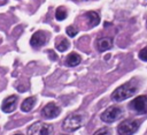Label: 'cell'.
<instances>
[{
  "instance_id": "obj_18",
  "label": "cell",
  "mask_w": 147,
  "mask_h": 135,
  "mask_svg": "<svg viewBox=\"0 0 147 135\" xmlns=\"http://www.w3.org/2000/svg\"><path fill=\"white\" fill-rule=\"evenodd\" d=\"M139 58L142 60V61H147V47H144L140 50L139 52Z\"/></svg>"
},
{
  "instance_id": "obj_20",
  "label": "cell",
  "mask_w": 147,
  "mask_h": 135,
  "mask_svg": "<svg viewBox=\"0 0 147 135\" xmlns=\"http://www.w3.org/2000/svg\"><path fill=\"white\" fill-rule=\"evenodd\" d=\"M77 1H86V0H77Z\"/></svg>"
},
{
  "instance_id": "obj_21",
  "label": "cell",
  "mask_w": 147,
  "mask_h": 135,
  "mask_svg": "<svg viewBox=\"0 0 147 135\" xmlns=\"http://www.w3.org/2000/svg\"><path fill=\"white\" fill-rule=\"evenodd\" d=\"M63 135H65V134H63Z\"/></svg>"
},
{
  "instance_id": "obj_8",
  "label": "cell",
  "mask_w": 147,
  "mask_h": 135,
  "mask_svg": "<svg viewBox=\"0 0 147 135\" xmlns=\"http://www.w3.org/2000/svg\"><path fill=\"white\" fill-rule=\"evenodd\" d=\"M47 40H48V37H47L46 32L39 30V31H37L32 35V37L30 39V44L33 47H39V46L45 45L47 43Z\"/></svg>"
},
{
  "instance_id": "obj_19",
  "label": "cell",
  "mask_w": 147,
  "mask_h": 135,
  "mask_svg": "<svg viewBox=\"0 0 147 135\" xmlns=\"http://www.w3.org/2000/svg\"><path fill=\"white\" fill-rule=\"evenodd\" d=\"M14 135H23V134H21V133H16V134H14Z\"/></svg>"
},
{
  "instance_id": "obj_14",
  "label": "cell",
  "mask_w": 147,
  "mask_h": 135,
  "mask_svg": "<svg viewBox=\"0 0 147 135\" xmlns=\"http://www.w3.org/2000/svg\"><path fill=\"white\" fill-rule=\"evenodd\" d=\"M69 45H70V44H69L68 39L62 38L60 42L56 43V50L60 51V52H64V51H67V50L69 48Z\"/></svg>"
},
{
  "instance_id": "obj_11",
  "label": "cell",
  "mask_w": 147,
  "mask_h": 135,
  "mask_svg": "<svg viewBox=\"0 0 147 135\" xmlns=\"http://www.w3.org/2000/svg\"><path fill=\"white\" fill-rule=\"evenodd\" d=\"M80 61H82V58H80V55L79 54H77V53H70L67 58H65V61H64V63L68 66V67H75V66H77V65H79L80 63Z\"/></svg>"
},
{
  "instance_id": "obj_16",
  "label": "cell",
  "mask_w": 147,
  "mask_h": 135,
  "mask_svg": "<svg viewBox=\"0 0 147 135\" xmlns=\"http://www.w3.org/2000/svg\"><path fill=\"white\" fill-rule=\"evenodd\" d=\"M67 35L69 36V37H75L77 33H78V29L76 28V27H74V25H69V27H67Z\"/></svg>"
},
{
  "instance_id": "obj_10",
  "label": "cell",
  "mask_w": 147,
  "mask_h": 135,
  "mask_svg": "<svg viewBox=\"0 0 147 135\" xmlns=\"http://www.w3.org/2000/svg\"><path fill=\"white\" fill-rule=\"evenodd\" d=\"M95 46H96V50L99 52H105L109 48L113 47V37H101V38H98L96 39V43H95Z\"/></svg>"
},
{
  "instance_id": "obj_7",
  "label": "cell",
  "mask_w": 147,
  "mask_h": 135,
  "mask_svg": "<svg viewBox=\"0 0 147 135\" xmlns=\"http://www.w3.org/2000/svg\"><path fill=\"white\" fill-rule=\"evenodd\" d=\"M61 113V108L55 103H48L46 104L41 110V115L46 119H53L56 118Z\"/></svg>"
},
{
  "instance_id": "obj_3",
  "label": "cell",
  "mask_w": 147,
  "mask_h": 135,
  "mask_svg": "<svg viewBox=\"0 0 147 135\" xmlns=\"http://www.w3.org/2000/svg\"><path fill=\"white\" fill-rule=\"evenodd\" d=\"M53 126L42 121H37L28 128V135H53Z\"/></svg>"
},
{
  "instance_id": "obj_13",
  "label": "cell",
  "mask_w": 147,
  "mask_h": 135,
  "mask_svg": "<svg viewBox=\"0 0 147 135\" xmlns=\"http://www.w3.org/2000/svg\"><path fill=\"white\" fill-rule=\"evenodd\" d=\"M85 17L87 18V22H88V25L90 27H96L99 23H100V16L96 12H87L85 14Z\"/></svg>"
},
{
  "instance_id": "obj_1",
  "label": "cell",
  "mask_w": 147,
  "mask_h": 135,
  "mask_svg": "<svg viewBox=\"0 0 147 135\" xmlns=\"http://www.w3.org/2000/svg\"><path fill=\"white\" fill-rule=\"evenodd\" d=\"M137 90H138V87L134 83L126 82L114 90V92L111 93V99L114 102H123V100L132 97L137 92Z\"/></svg>"
},
{
  "instance_id": "obj_17",
  "label": "cell",
  "mask_w": 147,
  "mask_h": 135,
  "mask_svg": "<svg viewBox=\"0 0 147 135\" xmlns=\"http://www.w3.org/2000/svg\"><path fill=\"white\" fill-rule=\"evenodd\" d=\"M93 135H111V130L107 127H102V128L98 129Z\"/></svg>"
},
{
  "instance_id": "obj_2",
  "label": "cell",
  "mask_w": 147,
  "mask_h": 135,
  "mask_svg": "<svg viewBox=\"0 0 147 135\" xmlns=\"http://www.w3.org/2000/svg\"><path fill=\"white\" fill-rule=\"evenodd\" d=\"M83 115L79 113H72L69 114L62 122V129L65 132H75L78 128H80L83 126Z\"/></svg>"
},
{
  "instance_id": "obj_5",
  "label": "cell",
  "mask_w": 147,
  "mask_h": 135,
  "mask_svg": "<svg viewBox=\"0 0 147 135\" xmlns=\"http://www.w3.org/2000/svg\"><path fill=\"white\" fill-rule=\"evenodd\" d=\"M129 108L137 114H146L147 113V97L144 95L136 97L132 102L129 103Z\"/></svg>"
},
{
  "instance_id": "obj_15",
  "label": "cell",
  "mask_w": 147,
  "mask_h": 135,
  "mask_svg": "<svg viewBox=\"0 0 147 135\" xmlns=\"http://www.w3.org/2000/svg\"><path fill=\"white\" fill-rule=\"evenodd\" d=\"M68 13H67V9L64 7H59L55 12V17L57 21H63L65 17H67Z\"/></svg>"
},
{
  "instance_id": "obj_12",
  "label": "cell",
  "mask_w": 147,
  "mask_h": 135,
  "mask_svg": "<svg viewBox=\"0 0 147 135\" xmlns=\"http://www.w3.org/2000/svg\"><path fill=\"white\" fill-rule=\"evenodd\" d=\"M36 100H37V98H36L34 96L25 98V99L22 102V104H21V110H22L23 112H30V111L33 108V106L36 105Z\"/></svg>"
},
{
  "instance_id": "obj_9",
  "label": "cell",
  "mask_w": 147,
  "mask_h": 135,
  "mask_svg": "<svg viewBox=\"0 0 147 135\" xmlns=\"http://www.w3.org/2000/svg\"><path fill=\"white\" fill-rule=\"evenodd\" d=\"M17 105V96L16 95H11L8 96L1 104V110L5 113H11L13 111H15Z\"/></svg>"
},
{
  "instance_id": "obj_6",
  "label": "cell",
  "mask_w": 147,
  "mask_h": 135,
  "mask_svg": "<svg viewBox=\"0 0 147 135\" xmlns=\"http://www.w3.org/2000/svg\"><path fill=\"white\" fill-rule=\"evenodd\" d=\"M139 128V123L136 120H123L117 126L118 135H133Z\"/></svg>"
},
{
  "instance_id": "obj_4",
  "label": "cell",
  "mask_w": 147,
  "mask_h": 135,
  "mask_svg": "<svg viewBox=\"0 0 147 135\" xmlns=\"http://www.w3.org/2000/svg\"><path fill=\"white\" fill-rule=\"evenodd\" d=\"M123 117V110L118 106H110L106 111L101 113V120L107 123L115 122L116 120H119Z\"/></svg>"
}]
</instances>
